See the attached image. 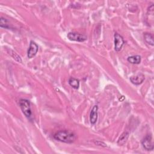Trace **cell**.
<instances>
[{
	"label": "cell",
	"instance_id": "obj_3",
	"mask_svg": "<svg viewBox=\"0 0 154 154\" xmlns=\"http://www.w3.org/2000/svg\"><path fill=\"white\" fill-rule=\"evenodd\" d=\"M67 37L70 40L80 42H84L87 39V37L86 35L79 34V33L75 32H69L67 34Z\"/></svg>",
	"mask_w": 154,
	"mask_h": 154
},
{
	"label": "cell",
	"instance_id": "obj_5",
	"mask_svg": "<svg viewBox=\"0 0 154 154\" xmlns=\"http://www.w3.org/2000/svg\"><path fill=\"white\" fill-rule=\"evenodd\" d=\"M141 144L143 147L147 150H152L153 149V144L152 138L150 135H147L142 140Z\"/></svg>",
	"mask_w": 154,
	"mask_h": 154
},
{
	"label": "cell",
	"instance_id": "obj_11",
	"mask_svg": "<svg viewBox=\"0 0 154 154\" xmlns=\"http://www.w3.org/2000/svg\"><path fill=\"white\" fill-rule=\"evenodd\" d=\"M127 60L132 64H140L141 62V57L140 55L130 56L128 58Z\"/></svg>",
	"mask_w": 154,
	"mask_h": 154
},
{
	"label": "cell",
	"instance_id": "obj_1",
	"mask_svg": "<svg viewBox=\"0 0 154 154\" xmlns=\"http://www.w3.org/2000/svg\"><path fill=\"white\" fill-rule=\"evenodd\" d=\"M54 138L58 141L66 143H72L76 140V135L72 131L62 130L57 132L54 135Z\"/></svg>",
	"mask_w": 154,
	"mask_h": 154
},
{
	"label": "cell",
	"instance_id": "obj_10",
	"mask_svg": "<svg viewBox=\"0 0 154 154\" xmlns=\"http://www.w3.org/2000/svg\"><path fill=\"white\" fill-rule=\"evenodd\" d=\"M144 38L146 43L151 46H153L154 42H153V37L152 34L146 32L144 34Z\"/></svg>",
	"mask_w": 154,
	"mask_h": 154
},
{
	"label": "cell",
	"instance_id": "obj_13",
	"mask_svg": "<svg viewBox=\"0 0 154 154\" xmlns=\"http://www.w3.org/2000/svg\"><path fill=\"white\" fill-rule=\"evenodd\" d=\"M0 26L1 28H8L9 26L7 23V20L3 17H1L0 19Z\"/></svg>",
	"mask_w": 154,
	"mask_h": 154
},
{
	"label": "cell",
	"instance_id": "obj_4",
	"mask_svg": "<svg viewBox=\"0 0 154 154\" xmlns=\"http://www.w3.org/2000/svg\"><path fill=\"white\" fill-rule=\"evenodd\" d=\"M125 43V41L123 40V38L122 35H120L117 32H116L114 34V49L116 51L119 52L121 50L123 44Z\"/></svg>",
	"mask_w": 154,
	"mask_h": 154
},
{
	"label": "cell",
	"instance_id": "obj_9",
	"mask_svg": "<svg viewBox=\"0 0 154 154\" xmlns=\"http://www.w3.org/2000/svg\"><path fill=\"white\" fill-rule=\"evenodd\" d=\"M129 132H124L119 137L118 141H117V144L119 146H123L126 143L127 141L128 137H129Z\"/></svg>",
	"mask_w": 154,
	"mask_h": 154
},
{
	"label": "cell",
	"instance_id": "obj_14",
	"mask_svg": "<svg viewBox=\"0 0 154 154\" xmlns=\"http://www.w3.org/2000/svg\"><path fill=\"white\" fill-rule=\"evenodd\" d=\"M9 54H11V55L13 57V58L15 59L16 61H19V62H20V63L22 62V60H21L20 57L16 52H14L12 50H10V51H9Z\"/></svg>",
	"mask_w": 154,
	"mask_h": 154
},
{
	"label": "cell",
	"instance_id": "obj_6",
	"mask_svg": "<svg viewBox=\"0 0 154 154\" xmlns=\"http://www.w3.org/2000/svg\"><path fill=\"white\" fill-rule=\"evenodd\" d=\"M38 49V45L34 42V41H31L29 44V47L28 48V52H27V56L28 58H32L33 57H34Z\"/></svg>",
	"mask_w": 154,
	"mask_h": 154
},
{
	"label": "cell",
	"instance_id": "obj_2",
	"mask_svg": "<svg viewBox=\"0 0 154 154\" xmlns=\"http://www.w3.org/2000/svg\"><path fill=\"white\" fill-rule=\"evenodd\" d=\"M19 105L20 107V109L23 113V114L27 117L29 118L31 116V110L30 107V103L29 102L24 99H22L19 100Z\"/></svg>",
	"mask_w": 154,
	"mask_h": 154
},
{
	"label": "cell",
	"instance_id": "obj_8",
	"mask_svg": "<svg viewBox=\"0 0 154 154\" xmlns=\"http://www.w3.org/2000/svg\"><path fill=\"white\" fill-rule=\"evenodd\" d=\"M97 111H98V106L97 105H94L90 112V123L92 125L96 123L97 119Z\"/></svg>",
	"mask_w": 154,
	"mask_h": 154
},
{
	"label": "cell",
	"instance_id": "obj_12",
	"mask_svg": "<svg viewBox=\"0 0 154 154\" xmlns=\"http://www.w3.org/2000/svg\"><path fill=\"white\" fill-rule=\"evenodd\" d=\"M69 85L75 89H78L79 87V81L78 79L74 78H70L69 79Z\"/></svg>",
	"mask_w": 154,
	"mask_h": 154
},
{
	"label": "cell",
	"instance_id": "obj_7",
	"mask_svg": "<svg viewBox=\"0 0 154 154\" xmlns=\"http://www.w3.org/2000/svg\"><path fill=\"white\" fill-rule=\"evenodd\" d=\"M145 79V76L143 74L140 73L135 76H132L130 77L131 82L135 85L141 84Z\"/></svg>",
	"mask_w": 154,
	"mask_h": 154
}]
</instances>
